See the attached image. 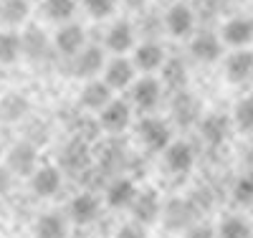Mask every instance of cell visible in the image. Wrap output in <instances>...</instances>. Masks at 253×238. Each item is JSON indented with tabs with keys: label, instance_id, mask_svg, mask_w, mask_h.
I'll use <instances>...</instances> for the list:
<instances>
[{
	"label": "cell",
	"instance_id": "cell-12",
	"mask_svg": "<svg viewBox=\"0 0 253 238\" xmlns=\"http://www.w3.org/2000/svg\"><path fill=\"white\" fill-rule=\"evenodd\" d=\"M225 74H228L230 81H236V84L253 79V51L236 48L225 58Z\"/></svg>",
	"mask_w": 253,
	"mask_h": 238
},
{
	"label": "cell",
	"instance_id": "cell-22",
	"mask_svg": "<svg viewBox=\"0 0 253 238\" xmlns=\"http://www.w3.org/2000/svg\"><path fill=\"white\" fill-rule=\"evenodd\" d=\"M134 198H137V185L129 178H117L107 188V203L112 208H129Z\"/></svg>",
	"mask_w": 253,
	"mask_h": 238
},
{
	"label": "cell",
	"instance_id": "cell-20",
	"mask_svg": "<svg viewBox=\"0 0 253 238\" xmlns=\"http://www.w3.org/2000/svg\"><path fill=\"white\" fill-rule=\"evenodd\" d=\"M134 46V28L129 20H117V23L109 28L107 33V48L114 51V53H126Z\"/></svg>",
	"mask_w": 253,
	"mask_h": 238
},
{
	"label": "cell",
	"instance_id": "cell-33",
	"mask_svg": "<svg viewBox=\"0 0 253 238\" xmlns=\"http://www.w3.org/2000/svg\"><path fill=\"white\" fill-rule=\"evenodd\" d=\"M84 5H86V10H89L91 18L104 20V18H109V15L114 13L117 0H84Z\"/></svg>",
	"mask_w": 253,
	"mask_h": 238
},
{
	"label": "cell",
	"instance_id": "cell-13",
	"mask_svg": "<svg viewBox=\"0 0 253 238\" xmlns=\"http://www.w3.org/2000/svg\"><path fill=\"white\" fill-rule=\"evenodd\" d=\"M193 162H195V152L187 142H170L165 147V165L170 172L182 175V172L193 167Z\"/></svg>",
	"mask_w": 253,
	"mask_h": 238
},
{
	"label": "cell",
	"instance_id": "cell-6",
	"mask_svg": "<svg viewBox=\"0 0 253 238\" xmlns=\"http://www.w3.org/2000/svg\"><path fill=\"white\" fill-rule=\"evenodd\" d=\"M84 41H86V33H84L81 26H76V23H63V26L56 31V36H53V46H56L58 53L74 58V56L84 48Z\"/></svg>",
	"mask_w": 253,
	"mask_h": 238
},
{
	"label": "cell",
	"instance_id": "cell-18",
	"mask_svg": "<svg viewBox=\"0 0 253 238\" xmlns=\"http://www.w3.org/2000/svg\"><path fill=\"white\" fill-rule=\"evenodd\" d=\"M200 135L210 144H223L230 135V119L225 114H208L200 117Z\"/></svg>",
	"mask_w": 253,
	"mask_h": 238
},
{
	"label": "cell",
	"instance_id": "cell-37",
	"mask_svg": "<svg viewBox=\"0 0 253 238\" xmlns=\"http://www.w3.org/2000/svg\"><path fill=\"white\" fill-rule=\"evenodd\" d=\"M122 3H124L126 8H134V10H137V8H144L147 0H122Z\"/></svg>",
	"mask_w": 253,
	"mask_h": 238
},
{
	"label": "cell",
	"instance_id": "cell-30",
	"mask_svg": "<svg viewBox=\"0 0 253 238\" xmlns=\"http://www.w3.org/2000/svg\"><path fill=\"white\" fill-rule=\"evenodd\" d=\"M233 119L241 129H246V132H253V96L243 99L236 104V112H233Z\"/></svg>",
	"mask_w": 253,
	"mask_h": 238
},
{
	"label": "cell",
	"instance_id": "cell-26",
	"mask_svg": "<svg viewBox=\"0 0 253 238\" xmlns=\"http://www.w3.org/2000/svg\"><path fill=\"white\" fill-rule=\"evenodd\" d=\"M20 43H23V53L31 56V58L43 56L46 48H48V38L41 28H28L23 36H20Z\"/></svg>",
	"mask_w": 253,
	"mask_h": 238
},
{
	"label": "cell",
	"instance_id": "cell-21",
	"mask_svg": "<svg viewBox=\"0 0 253 238\" xmlns=\"http://www.w3.org/2000/svg\"><path fill=\"white\" fill-rule=\"evenodd\" d=\"M10 172H18V175H33L36 167H38V155L31 144H15L10 149V157H8Z\"/></svg>",
	"mask_w": 253,
	"mask_h": 238
},
{
	"label": "cell",
	"instance_id": "cell-17",
	"mask_svg": "<svg viewBox=\"0 0 253 238\" xmlns=\"http://www.w3.org/2000/svg\"><path fill=\"white\" fill-rule=\"evenodd\" d=\"M33 231H36V238H66L69 218H63L61 213H43V215H38Z\"/></svg>",
	"mask_w": 253,
	"mask_h": 238
},
{
	"label": "cell",
	"instance_id": "cell-24",
	"mask_svg": "<svg viewBox=\"0 0 253 238\" xmlns=\"http://www.w3.org/2000/svg\"><path fill=\"white\" fill-rule=\"evenodd\" d=\"M23 53V43H20V36L15 31H3L0 33V63L3 66H10L15 63Z\"/></svg>",
	"mask_w": 253,
	"mask_h": 238
},
{
	"label": "cell",
	"instance_id": "cell-38",
	"mask_svg": "<svg viewBox=\"0 0 253 238\" xmlns=\"http://www.w3.org/2000/svg\"><path fill=\"white\" fill-rule=\"evenodd\" d=\"M0 157H3V144H0Z\"/></svg>",
	"mask_w": 253,
	"mask_h": 238
},
{
	"label": "cell",
	"instance_id": "cell-31",
	"mask_svg": "<svg viewBox=\"0 0 253 238\" xmlns=\"http://www.w3.org/2000/svg\"><path fill=\"white\" fill-rule=\"evenodd\" d=\"M26 112V101L20 99L18 94H8L3 101H0V117H8V119H18L20 114Z\"/></svg>",
	"mask_w": 253,
	"mask_h": 238
},
{
	"label": "cell",
	"instance_id": "cell-29",
	"mask_svg": "<svg viewBox=\"0 0 253 238\" xmlns=\"http://www.w3.org/2000/svg\"><path fill=\"white\" fill-rule=\"evenodd\" d=\"M63 162H66V167H71V170H84L89 165V149L84 147L81 142H74L69 149H66V155H63Z\"/></svg>",
	"mask_w": 253,
	"mask_h": 238
},
{
	"label": "cell",
	"instance_id": "cell-4",
	"mask_svg": "<svg viewBox=\"0 0 253 238\" xmlns=\"http://www.w3.org/2000/svg\"><path fill=\"white\" fill-rule=\"evenodd\" d=\"M165 26L175 38H187L195 31V10L190 5H185V3L172 5L165 15Z\"/></svg>",
	"mask_w": 253,
	"mask_h": 238
},
{
	"label": "cell",
	"instance_id": "cell-8",
	"mask_svg": "<svg viewBox=\"0 0 253 238\" xmlns=\"http://www.w3.org/2000/svg\"><path fill=\"white\" fill-rule=\"evenodd\" d=\"M61 183H63V175L61 170L53 167V165H43V167H36V172L31 175V185H33V192L41 198H51L61 190Z\"/></svg>",
	"mask_w": 253,
	"mask_h": 238
},
{
	"label": "cell",
	"instance_id": "cell-15",
	"mask_svg": "<svg viewBox=\"0 0 253 238\" xmlns=\"http://www.w3.org/2000/svg\"><path fill=\"white\" fill-rule=\"evenodd\" d=\"M69 215H71L74 223H81V226L91 223L99 215V198L94 192H79L69 205Z\"/></svg>",
	"mask_w": 253,
	"mask_h": 238
},
{
	"label": "cell",
	"instance_id": "cell-34",
	"mask_svg": "<svg viewBox=\"0 0 253 238\" xmlns=\"http://www.w3.org/2000/svg\"><path fill=\"white\" fill-rule=\"evenodd\" d=\"M117 238H147V236H144V228L139 223H126L117 231Z\"/></svg>",
	"mask_w": 253,
	"mask_h": 238
},
{
	"label": "cell",
	"instance_id": "cell-23",
	"mask_svg": "<svg viewBox=\"0 0 253 238\" xmlns=\"http://www.w3.org/2000/svg\"><path fill=\"white\" fill-rule=\"evenodd\" d=\"M185 81H187V69L180 58H165L162 63V84L170 86L175 92L185 89Z\"/></svg>",
	"mask_w": 253,
	"mask_h": 238
},
{
	"label": "cell",
	"instance_id": "cell-2",
	"mask_svg": "<svg viewBox=\"0 0 253 238\" xmlns=\"http://www.w3.org/2000/svg\"><path fill=\"white\" fill-rule=\"evenodd\" d=\"M99 122H101V127L107 129V132H122V129H126L129 122H132V106H129V101L112 99L99 112Z\"/></svg>",
	"mask_w": 253,
	"mask_h": 238
},
{
	"label": "cell",
	"instance_id": "cell-32",
	"mask_svg": "<svg viewBox=\"0 0 253 238\" xmlns=\"http://www.w3.org/2000/svg\"><path fill=\"white\" fill-rule=\"evenodd\" d=\"M233 198L243 205L253 203V175H241L233 185Z\"/></svg>",
	"mask_w": 253,
	"mask_h": 238
},
{
	"label": "cell",
	"instance_id": "cell-16",
	"mask_svg": "<svg viewBox=\"0 0 253 238\" xmlns=\"http://www.w3.org/2000/svg\"><path fill=\"white\" fill-rule=\"evenodd\" d=\"M172 117L182 124V127H190L193 122H200V104L198 99L190 94V92H177L175 99H172Z\"/></svg>",
	"mask_w": 253,
	"mask_h": 238
},
{
	"label": "cell",
	"instance_id": "cell-11",
	"mask_svg": "<svg viewBox=\"0 0 253 238\" xmlns=\"http://www.w3.org/2000/svg\"><path fill=\"white\" fill-rule=\"evenodd\" d=\"M79 99H81V104H84V109H89V112H101L114 96H112V89L107 86V81L91 79V81L81 89Z\"/></svg>",
	"mask_w": 253,
	"mask_h": 238
},
{
	"label": "cell",
	"instance_id": "cell-10",
	"mask_svg": "<svg viewBox=\"0 0 253 238\" xmlns=\"http://www.w3.org/2000/svg\"><path fill=\"white\" fill-rule=\"evenodd\" d=\"M134 63L126 61L124 56H117L112 63H107V71H104V81H107L109 89H126V86L134 84Z\"/></svg>",
	"mask_w": 253,
	"mask_h": 238
},
{
	"label": "cell",
	"instance_id": "cell-1",
	"mask_svg": "<svg viewBox=\"0 0 253 238\" xmlns=\"http://www.w3.org/2000/svg\"><path fill=\"white\" fill-rule=\"evenodd\" d=\"M137 135L144 142V147L155 149V152L165 149L167 144H170V137H172L170 124H167L165 119H157V117H144L137 127Z\"/></svg>",
	"mask_w": 253,
	"mask_h": 238
},
{
	"label": "cell",
	"instance_id": "cell-27",
	"mask_svg": "<svg viewBox=\"0 0 253 238\" xmlns=\"http://www.w3.org/2000/svg\"><path fill=\"white\" fill-rule=\"evenodd\" d=\"M74 10H76L74 0H46L43 3V15L53 23H69L74 18Z\"/></svg>",
	"mask_w": 253,
	"mask_h": 238
},
{
	"label": "cell",
	"instance_id": "cell-3",
	"mask_svg": "<svg viewBox=\"0 0 253 238\" xmlns=\"http://www.w3.org/2000/svg\"><path fill=\"white\" fill-rule=\"evenodd\" d=\"M104 69V51L99 46H89V48H81L74 58H71V71L79 79H94L99 71Z\"/></svg>",
	"mask_w": 253,
	"mask_h": 238
},
{
	"label": "cell",
	"instance_id": "cell-25",
	"mask_svg": "<svg viewBox=\"0 0 253 238\" xmlns=\"http://www.w3.org/2000/svg\"><path fill=\"white\" fill-rule=\"evenodd\" d=\"M28 0H3L0 3V20L8 26H20L28 18Z\"/></svg>",
	"mask_w": 253,
	"mask_h": 238
},
{
	"label": "cell",
	"instance_id": "cell-35",
	"mask_svg": "<svg viewBox=\"0 0 253 238\" xmlns=\"http://www.w3.org/2000/svg\"><path fill=\"white\" fill-rule=\"evenodd\" d=\"M187 238H218L213 233V228H208V226H195L193 231L187 233Z\"/></svg>",
	"mask_w": 253,
	"mask_h": 238
},
{
	"label": "cell",
	"instance_id": "cell-28",
	"mask_svg": "<svg viewBox=\"0 0 253 238\" xmlns=\"http://www.w3.org/2000/svg\"><path fill=\"white\" fill-rule=\"evenodd\" d=\"M218 238H253V231L248 226V221L238 218V215H230V218H225L215 233Z\"/></svg>",
	"mask_w": 253,
	"mask_h": 238
},
{
	"label": "cell",
	"instance_id": "cell-7",
	"mask_svg": "<svg viewBox=\"0 0 253 238\" xmlns=\"http://www.w3.org/2000/svg\"><path fill=\"white\" fill-rule=\"evenodd\" d=\"M190 53L203 63H213L223 53V41L210 31H200L198 36H193V41H190Z\"/></svg>",
	"mask_w": 253,
	"mask_h": 238
},
{
	"label": "cell",
	"instance_id": "cell-36",
	"mask_svg": "<svg viewBox=\"0 0 253 238\" xmlns=\"http://www.w3.org/2000/svg\"><path fill=\"white\" fill-rule=\"evenodd\" d=\"M10 190V170H0V195Z\"/></svg>",
	"mask_w": 253,
	"mask_h": 238
},
{
	"label": "cell",
	"instance_id": "cell-14",
	"mask_svg": "<svg viewBox=\"0 0 253 238\" xmlns=\"http://www.w3.org/2000/svg\"><path fill=\"white\" fill-rule=\"evenodd\" d=\"M134 69H142V71H157L162 69L165 63V48L155 41H144L142 46L134 48Z\"/></svg>",
	"mask_w": 253,
	"mask_h": 238
},
{
	"label": "cell",
	"instance_id": "cell-5",
	"mask_svg": "<svg viewBox=\"0 0 253 238\" xmlns=\"http://www.w3.org/2000/svg\"><path fill=\"white\" fill-rule=\"evenodd\" d=\"M160 96H162V86L152 76H144V79L132 84V104L142 112L155 109V106L160 104Z\"/></svg>",
	"mask_w": 253,
	"mask_h": 238
},
{
	"label": "cell",
	"instance_id": "cell-9",
	"mask_svg": "<svg viewBox=\"0 0 253 238\" xmlns=\"http://www.w3.org/2000/svg\"><path fill=\"white\" fill-rule=\"evenodd\" d=\"M223 43L233 48H243L253 41V18H246V15H238V18H230L228 23L223 26Z\"/></svg>",
	"mask_w": 253,
	"mask_h": 238
},
{
	"label": "cell",
	"instance_id": "cell-19",
	"mask_svg": "<svg viewBox=\"0 0 253 238\" xmlns=\"http://www.w3.org/2000/svg\"><path fill=\"white\" fill-rule=\"evenodd\" d=\"M129 208L134 213L137 223H152L160 213V198L152 190H137V198L132 200Z\"/></svg>",
	"mask_w": 253,
	"mask_h": 238
}]
</instances>
